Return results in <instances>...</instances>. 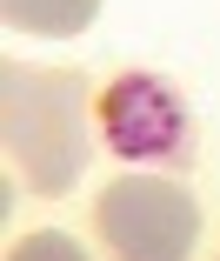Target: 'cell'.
I'll return each mask as SVG.
<instances>
[{
	"label": "cell",
	"instance_id": "5",
	"mask_svg": "<svg viewBox=\"0 0 220 261\" xmlns=\"http://www.w3.org/2000/svg\"><path fill=\"white\" fill-rule=\"evenodd\" d=\"M7 261H87V254H80V241H74V234H53V228H47V234L14 241V254H7Z\"/></svg>",
	"mask_w": 220,
	"mask_h": 261
},
{
	"label": "cell",
	"instance_id": "3",
	"mask_svg": "<svg viewBox=\"0 0 220 261\" xmlns=\"http://www.w3.org/2000/svg\"><path fill=\"white\" fill-rule=\"evenodd\" d=\"M93 114H100V141L120 154V161L134 168H194V114H187V100L174 94V81H160V74H120V81H107V94L93 100Z\"/></svg>",
	"mask_w": 220,
	"mask_h": 261
},
{
	"label": "cell",
	"instance_id": "2",
	"mask_svg": "<svg viewBox=\"0 0 220 261\" xmlns=\"http://www.w3.org/2000/svg\"><path fill=\"white\" fill-rule=\"evenodd\" d=\"M93 228L114 248V261H194L200 201H194V188H180L167 174H120L114 188H100Z\"/></svg>",
	"mask_w": 220,
	"mask_h": 261
},
{
	"label": "cell",
	"instance_id": "4",
	"mask_svg": "<svg viewBox=\"0 0 220 261\" xmlns=\"http://www.w3.org/2000/svg\"><path fill=\"white\" fill-rule=\"evenodd\" d=\"M14 34H40V40H74L80 27H93L100 0H0Z\"/></svg>",
	"mask_w": 220,
	"mask_h": 261
},
{
	"label": "cell",
	"instance_id": "1",
	"mask_svg": "<svg viewBox=\"0 0 220 261\" xmlns=\"http://www.w3.org/2000/svg\"><path fill=\"white\" fill-rule=\"evenodd\" d=\"M0 134H7V161L34 194H67L80 168L93 161L100 114L67 67H0Z\"/></svg>",
	"mask_w": 220,
	"mask_h": 261
}]
</instances>
